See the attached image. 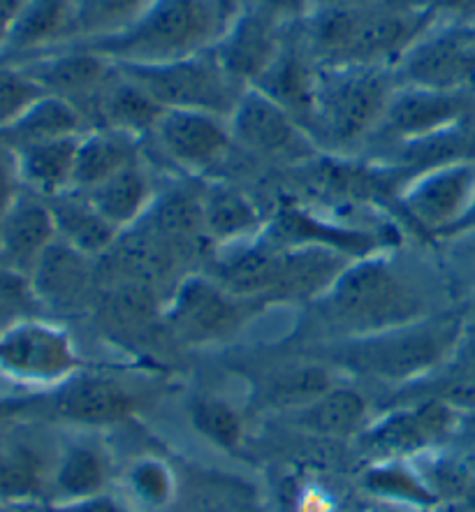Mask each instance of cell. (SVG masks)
<instances>
[{"instance_id":"obj_1","label":"cell","mask_w":475,"mask_h":512,"mask_svg":"<svg viewBox=\"0 0 475 512\" xmlns=\"http://www.w3.org/2000/svg\"><path fill=\"white\" fill-rule=\"evenodd\" d=\"M436 21L427 0H383L367 10L313 12L299 31L320 65L394 68Z\"/></svg>"},{"instance_id":"obj_2","label":"cell","mask_w":475,"mask_h":512,"mask_svg":"<svg viewBox=\"0 0 475 512\" xmlns=\"http://www.w3.org/2000/svg\"><path fill=\"white\" fill-rule=\"evenodd\" d=\"M316 306L332 327L348 339H360L387 329L404 327L431 316L427 297L411 276L387 255L371 253L355 258L343 269Z\"/></svg>"},{"instance_id":"obj_3","label":"cell","mask_w":475,"mask_h":512,"mask_svg":"<svg viewBox=\"0 0 475 512\" xmlns=\"http://www.w3.org/2000/svg\"><path fill=\"white\" fill-rule=\"evenodd\" d=\"M235 12L225 0H151L123 31L79 45L119 65L177 61L214 47Z\"/></svg>"},{"instance_id":"obj_4","label":"cell","mask_w":475,"mask_h":512,"mask_svg":"<svg viewBox=\"0 0 475 512\" xmlns=\"http://www.w3.org/2000/svg\"><path fill=\"white\" fill-rule=\"evenodd\" d=\"M397 79L378 65H320L311 140L318 151L343 156L371 142Z\"/></svg>"},{"instance_id":"obj_5","label":"cell","mask_w":475,"mask_h":512,"mask_svg":"<svg viewBox=\"0 0 475 512\" xmlns=\"http://www.w3.org/2000/svg\"><path fill=\"white\" fill-rule=\"evenodd\" d=\"M464 334V318L438 313L418 323L387 329L360 339H348L341 350L346 367L385 380L422 376L443 364Z\"/></svg>"},{"instance_id":"obj_6","label":"cell","mask_w":475,"mask_h":512,"mask_svg":"<svg viewBox=\"0 0 475 512\" xmlns=\"http://www.w3.org/2000/svg\"><path fill=\"white\" fill-rule=\"evenodd\" d=\"M119 65V63H116ZM163 109H190L230 119L246 89L232 82L221 68L214 49L151 65H119Z\"/></svg>"},{"instance_id":"obj_7","label":"cell","mask_w":475,"mask_h":512,"mask_svg":"<svg viewBox=\"0 0 475 512\" xmlns=\"http://www.w3.org/2000/svg\"><path fill=\"white\" fill-rule=\"evenodd\" d=\"M265 304L232 295L209 274H188L165 299V327L181 343H209L237 332Z\"/></svg>"},{"instance_id":"obj_8","label":"cell","mask_w":475,"mask_h":512,"mask_svg":"<svg viewBox=\"0 0 475 512\" xmlns=\"http://www.w3.org/2000/svg\"><path fill=\"white\" fill-rule=\"evenodd\" d=\"M399 86L464 93L475 91L473 24L436 21L392 68Z\"/></svg>"},{"instance_id":"obj_9","label":"cell","mask_w":475,"mask_h":512,"mask_svg":"<svg viewBox=\"0 0 475 512\" xmlns=\"http://www.w3.org/2000/svg\"><path fill=\"white\" fill-rule=\"evenodd\" d=\"M79 357L68 329L21 318L0 329V376L19 385H56L77 373Z\"/></svg>"},{"instance_id":"obj_10","label":"cell","mask_w":475,"mask_h":512,"mask_svg":"<svg viewBox=\"0 0 475 512\" xmlns=\"http://www.w3.org/2000/svg\"><path fill=\"white\" fill-rule=\"evenodd\" d=\"M397 200L408 221L425 234L448 239L475 200V160L436 165L404 181Z\"/></svg>"},{"instance_id":"obj_11","label":"cell","mask_w":475,"mask_h":512,"mask_svg":"<svg viewBox=\"0 0 475 512\" xmlns=\"http://www.w3.org/2000/svg\"><path fill=\"white\" fill-rule=\"evenodd\" d=\"M471 119H475V91L445 93L397 84L371 142L380 140L399 149Z\"/></svg>"},{"instance_id":"obj_12","label":"cell","mask_w":475,"mask_h":512,"mask_svg":"<svg viewBox=\"0 0 475 512\" xmlns=\"http://www.w3.org/2000/svg\"><path fill=\"white\" fill-rule=\"evenodd\" d=\"M232 142L260 158L309 163L318 146L292 116L258 89H246L230 114Z\"/></svg>"},{"instance_id":"obj_13","label":"cell","mask_w":475,"mask_h":512,"mask_svg":"<svg viewBox=\"0 0 475 512\" xmlns=\"http://www.w3.org/2000/svg\"><path fill=\"white\" fill-rule=\"evenodd\" d=\"M459 408L441 397L401 408L371 424L362 434V448L378 462H404L443 443L457 429Z\"/></svg>"},{"instance_id":"obj_14","label":"cell","mask_w":475,"mask_h":512,"mask_svg":"<svg viewBox=\"0 0 475 512\" xmlns=\"http://www.w3.org/2000/svg\"><path fill=\"white\" fill-rule=\"evenodd\" d=\"M290 28L241 5L211 49L232 82L241 89H253L281 54Z\"/></svg>"},{"instance_id":"obj_15","label":"cell","mask_w":475,"mask_h":512,"mask_svg":"<svg viewBox=\"0 0 475 512\" xmlns=\"http://www.w3.org/2000/svg\"><path fill=\"white\" fill-rule=\"evenodd\" d=\"M149 137L167 160L188 172L218 165L235 144L225 116L190 109H165Z\"/></svg>"},{"instance_id":"obj_16","label":"cell","mask_w":475,"mask_h":512,"mask_svg":"<svg viewBox=\"0 0 475 512\" xmlns=\"http://www.w3.org/2000/svg\"><path fill=\"white\" fill-rule=\"evenodd\" d=\"M35 302L54 313H82L98 295V260L56 239L28 274Z\"/></svg>"},{"instance_id":"obj_17","label":"cell","mask_w":475,"mask_h":512,"mask_svg":"<svg viewBox=\"0 0 475 512\" xmlns=\"http://www.w3.org/2000/svg\"><path fill=\"white\" fill-rule=\"evenodd\" d=\"M28 77L40 86L45 95H54L84 112L93 95L102 89L112 75L114 63L98 51L72 42V45L51 49L47 54L17 61ZM84 119V116H82Z\"/></svg>"},{"instance_id":"obj_18","label":"cell","mask_w":475,"mask_h":512,"mask_svg":"<svg viewBox=\"0 0 475 512\" xmlns=\"http://www.w3.org/2000/svg\"><path fill=\"white\" fill-rule=\"evenodd\" d=\"M318 75L320 63L313 58L311 49L306 47L299 26H292L281 54L276 56L272 68L262 75L253 89L265 93L269 100H274L276 105L285 109L306 133H311Z\"/></svg>"},{"instance_id":"obj_19","label":"cell","mask_w":475,"mask_h":512,"mask_svg":"<svg viewBox=\"0 0 475 512\" xmlns=\"http://www.w3.org/2000/svg\"><path fill=\"white\" fill-rule=\"evenodd\" d=\"M54 241L56 225L49 202L21 190L0 218V265L28 276Z\"/></svg>"},{"instance_id":"obj_20","label":"cell","mask_w":475,"mask_h":512,"mask_svg":"<svg viewBox=\"0 0 475 512\" xmlns=\"http://www.w3.org/2000/svg\"><path fill=\"white\" fill-rule=\"evenodd\" d=\"M165 109L114 63L112 75L84 107L86 130L109 128L144 140L151 135Z\"/></svg>"},{"instance_id":"obj_21","label":"cell","mask_w":475,"mask_h":512,"mask_svg":"<svg viewBox=\"0 0 475 512\" xmlns=\"http://www.w3.org/2000/svg\"><path fill=\"white\" fill-rule=\"evenodd\" d=\"M265 230L283 246H323L348 258H364V255L383 251L378 234L325 221L297 204H281L279 214Z\"/></svg>"},{"instance_id":"obj_22","label":"cell","mask_w":475,"mask_h":512,"mask_svg":"<svg viewBox=\"0 0 475 512\" xmlns=\"http://www.w3.org/2000/svg\"><path fill=\"white\" fill-rule=\"evenodd\" d=\"M77 42L75 0H26L0 58L26 61Z\"/></svg>"},{"instance_id":"obj_23","label":"cell","mask_w":475,"mask_h":512,"mask_svg":"<svg viewBox=\"0 0 475 512\" xmlns=\"http://www.w3.org/2000/svg\"><path fill=\"white\" fill-rule=\"evenodd\" d=\"M353 260L323 246H283L274 302H316Z\"/></svg>"},{"instance_id":"obj_24","label":"cell","mask_w":475,"mask_h":512,"mask_svg":"<svg viewBox=\"0 0 475 512\" xmlns=\"http://www.w3.org/2000/svg\"><path fill=\"white\" fill-rule=\"evenodd\" d=\"M140 225H144L158 241H163L184 265L204 248H211L204 237L200 195L190 193V190L177 188L160 197L156 195Z\"/></svg>"},{"instance_id":"obj_25","label":"cell","mask_w":475,"mask_h":512,"mask_svg":"<svg viewBox=\"0 0 475 512\" xmlns=\"http://www.w3.org/2000/svg\"><path fill=\"white\" fill-rule=\"evenodd\" d=\"M133 399L114 380L102 376H75L61 383L54 397L58 418L79 424H109L126 418Z\"/></svg>"},{"instance_id":"obj_26","label":"cell","mask_w":475,"mask_h":512,"mask_svg":"<svg viewBox=\"0 0 475 512\" xmlns=\"http://www.w3.org/2000/svg\"><path fill=\"white\" fill-rule=\"evenodd\" d=\"M204 237L211 248L235 246L265 232L262 214L241 190L216 184L200 193Z\"/></svg>"},{"instance_id":"obj_27","label":"cell","mask_w":475,"mask_h":512,"mask_svg":"<svg viewBox=\"0 0 475 512\" xmlns=\"http://www.w3.org/2000/svg\"><path fill=\"white\" fill-rule=\"evenodd\" d=\"M86 195L116 232L135 228L146 216V211L151 209L153 200H156L144 160L123 167L109 179L100 181L95 188L86 190Z\"/></svg>"},{"instance_id":"obj_28","label":"cell","mask_w":475,"mask_h":512,"mask_svg":"<svg viewBox=\"0 0 475 512\" xmlns=\"http://www.w3.org/2000/svg\"><path fill=\"white\" fill-rule=\"evenodd\" d=\"M79 137H61L14 151L21 188L45 200L72 190Z\"/></svg>"},{"instance_id":"obj_29","label":"cell","mask_w":475,"mask_h":512,"mask_svg":"<svg viewBox=\"0 0 475 512\" xmlns=\"http://www.w3.org/2000/svg\"><path fill=\"white\" fill-rule=\"evenodd\" d=\"M142 140L121 130L95 128L79 137L72 190H91L123 167L140 163Z\"/></svg>"},{"instance_id":"obj_30","label":"cell","mask_w":475,"mask_h":512,"mask_svg":"<svg viewBox=\"0 0 475 512\" xmlns=\"http://www.w3.org/2000/svg\"><path fill=\"white\" fill-rule=\"evenodd\" d=\"M49 209L54 216L56 239L75 248V251L98 260L105 255L121 232H116L100 211L93 207L89 195L82 190H68L51 197Z\"/></svg>"},{"instance_id":"obj_31","label":"cell","mask_w":475,"mask_h":512,"mask_svg":"<svg viewBox=\"0 0 475 512\" xmlns=\"http://www.w3.org/2000/svg\"><path fill=\"white\" fill-rule=\"evenodd\" d=\"M86 133V123L79 109L70 102L54 95H42L33 102L17 121L0 130V144L10 151H19L24 146L61 140V137H75Z\"/></svg>"},{"instance_id":"obj_32","label":"cell","mask_w":475,"mask_h":512,"mask_svg":"<svg viewBox=\"0 0 475 512\" xmlns=\"http://www.w3.org/2000/svg\"><path fill=\"white\" fill-rule=\"evenodd\" d=\"M295 413L299 427L316 436L341 438L367 429L364 427V422H367V401L362 399L360 392L350 390V387L334 385L323 397Z\"/></svg>"},{"instance_id":"obj_33","label":"cell","mask_w":475,"mask_h":512,"mask_svg":"<svg viewBox=\"0 0 475 512\" xmlns=\"http://www.w3.org/2000/svg\"><path fill=\"white\" fill-rule=\"evenodd\" d=\"M109 480V462L93 445H72L58 459L51 473V492L56 501L86 499L105 492Z\"/></svg>"},{"instance_id":"obj_34","label":"cell","mask_w":475,"mask_h":512,"mask_svg":"<svg viewBox=\"0 0 475 512\" xmlns=\"http://www.w3.org/2000/svg\"><path fill=\"white\" fill-rule=\"evenodd\" d=\"M151 0H75L77 42H93L133 24Z\"/></svg>"},{"instance_id":"obj_35","label":"cell","mask_w":475,"mask_h":512,"mask_svg":"<svg viewBox=\"0 0 475 512\" xmlns=\"http://www.w3.org/2000/svg\"><path fill=\"white\" fill-rule=\"evenodd\" d=\"M332 376L327 369L316 367V364H297V367L281 369L267 383V401L274 408H288V411H299V408L313 404L323 397L327 390H332Z\"/></svg>"},{"instance_id":"obj_36","label":"cell","mask_w":475,"mask_h":512,"mask_svg":"<svg viewBox=\"0 0 475 512\" xmlns=\"http://www.w3.org/2000/svg\"><path fill=\"white\" fill-rule=\"evenodd\" d=\"M364 485L371 494L390 501H404L418 508L436 506L438 499L431 492L425 478L408 471L401 462H380L364 475Z\"/></svg>"},{"instance_id":"obj_37","label":"cell","mask_w":475,"mask_h":512,"mask_svg":"<svg viewBox=\"0 0 475 512\" xmlns=\"http://www.w3.org/2000/svg\"><path fill=\"white\" fill-rule=\"evenodd\" d=\"M190 424L202 438L223 450L237 448L241 441V420L239 415L221 399L204 397L193 401L190 406Z\"/></svg>"},{"instance_id":"obj_38","label":"cell","mask_w":475,"mask_h":512,"mask_svg":"<svg viewBox=\"0 0 475 512\" xmlns=\"http://www.w3.org/2000/svg\"><path fill=\"white\" fill-rule=\"evenodd\" d=\"M42 95L45 93L21 65L0 58V130L17 121Z\"/></svg>"},{"instance_id":"obj_39","label":"cell","mask_w":475,"mask_h":512,"mask_svg":"<svg viewBox=\"0 0 475 512\" xmlns=\"http://www.w3.org/2000/svg\"><path fill=\"white\" fill-rule=\"evenodd\" d=\"M422 478L431 492L441 501H466V496L475 485V473L469 464L457 462V459H441L434 462Z\"/></svg>"},{"instance_id":"obj_40","label":"cell","mask_w":475,"mask_h":512,"mask_svg":"<svg viewBox=\"0 0 475 512\" xmlns=\"http://www.w3.org/2000/svg\"><path fill=\"white\" fill-rule=\"evenodd\" d=\"M130 487H133L137 499L144 501L146 506L158 508L170 501L172 475L167 471V466L156 462V459H144L130 471Z\"/></svg>"},{"instance_id":"obj_41","label":"cell","mask_w":475,"mask_h":512,"mask_svg":"<svg viewBox=\"0 0 475 512\" xmlns=\"http://www.w3.org/2000/svg\"><path fill=\"white\" fill-rule=\"evenodd\" d=\"M246 7H253L283 26H299L311 17L313 0H246Z\"/></svg>"},{"instance_id":"obj_42","label":"cell","mask_w":475,"mask_h":512,"mask_svg":"<svg viewBox=\"0 0 475 512\" xmlns=\"http://www.w3.org/2000/svg\"><path fill=\"white\" fill-rule=\"evenodd\" d=\"M21 181L17 172V160H14V151L7 149V146L0 144V218L10 204L17 200L21 193Z\"/></svg>"},{"instance_id":"obj_43","label":"cell","mask_w":475,"mask_h":512,"mask_svg":"<svg viewBox=\"0 0 475 512\" xmlns=\"http://www.w3.org/2000/svg\"><path fill=\"white\" fill-rule=\"evenodd\" d=\"M49 512H130L119 499L114 496H107L105 492L86 496V499H75V501H61L54 503Z\"/></svg>"},{"instance_id":"obj_44","label":"cell","mask_w":475,"mask_h":512,"mask_svg":"<svg viewBox=\"0 0 475 512\" xmlns=\"http://www.w3.org/2000/svg\"><path fill=\"white\" fill-rule=\"evenodd\" d=\"M434 7L438 21L475 24V0H427Z\"/></svg>"},{"instance_id":"obj_45","label":"cell","mask_w":475,"mask_h":512,"mask_svg":"<svg viewBox=\"0 0 475 512\" xmlns=\"http://www.w3.org/2000/svg\"><path fill=\"white\" fill-rule=\"evenodd\" d=\"M452 241V258H455L457 267L462 269L466 276L475 279V225L469 230L455 234Z\"/></svg>"},{"instance_id":"obj_46","label":"cell","mask_w":475,"mask_h":512,"mask_svg":"<svg viewBox=\"0 0 475 512\" xmlns=\"http://www.w3.org/2000/svg\"><path fill=\"white\" fill-rule=\"evenodd\" d=\"M26 0H0V54L10 40L12 28L17 24L21 7H24Z\"/></svg>"},{"instance_id":"obj_47","label":"cell","mask_w":475,"mask_h":512,"mask_svg":"<svg viewBox=\"0 0 475 512\" xmlns=\"http://www.w3.org/2000/svg\"><path fill=\"white\" fill-rule=\"evenodd\" d=\"M378 3L383 0H313V12H355Z\"/></svg>"},{"instance_id":"obj_48","label":"cell","mask_w":475,"mask_h":512,"mask_svg":"<svg viewBox=\"0 0 475 512\" xmlns=\"http://www.w3.org/2000/svg\"><path fill=\"white\" fill-rule=\"evenodd\" d=\"M14 411H19V404H14V401H7V399L0 397V420L10 418Z\"/></svg>"},{"instance_id":"obj_49","label":"cell","mask_w":475,"mask_h":512,"mask_svg":"<svg viewBox=\"0 0 475 512\" xmlns=\"http://www.w3.org/2000/svg\"><path fill=\"white\" fill-rule=\"evenodd\" d=\"M0 512H38V510H35L31 503H17V506H0Z\"/></svg>"},{"instance_id":"obj_50","label":"cell","mask_w":475,"mask_h":512,"mask_svg":"<svg viewBox=\"0 0 475 512\" xmlns=\"http://www.w3.org/2000/svg\"><path fill=\"white\" fill-rule=\"evenodd\" d=\"M5 316H7V313L3 311V309H0V329H3L5 325H3V320H5Z\"/></svg>"},{"instance_id":"obj_51","label":"cell","mask_w":475,"mask_h":512,"mask_svg":"<svg viewBox=\"0 0 475 512\" xmlns=\"http://www.w3.org/2000/svg\"><path fill=\"white\" fill-rule=\"evenodd\" d=\"M225 3H228V5H232V7H237V10H239V5H237V0H225Z\"/></svg>"},{"instance_id":"obj_52","label":"cell","mask_w":475,"mask_h":512,"mask_svg":"<svg viewBox=\"0 0 475 512\" xmlns=\"http://www.w3.org/2000/svg\"><path fill=\"white\" fill-rule=\"evenodd\" d=\"M473 28H475V24H473Z\"/></svg>"}]
</instances>
